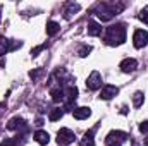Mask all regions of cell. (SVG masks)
I'll list each match as a JSON object with an SVG mask.
<instances>
[{"instance_id": "cell-1", "label": "cell", "mask_w": 148, "mask_h": 146, "mask_svg": "<svg viewBox=\"0 0 148 146\" xmlns=\"http://www.w3.org/2000/svg\"><path fill=\"white\" fill-rule=\"evenodd\" d=\"M105 41H107V45H110V46L122 45V43L126 41V28H124V24H115V26H110V28L107 29Z\"/></svg>"}, {"instance_id": "cell-2", "label": "cell", "mask_w": 148, "mask_h": 146, "mask_svg": "<svg viewBox=\"0 0 148 146\" xmlns=\"http://www.w3.org/2000/svg\"><path fill=\"white\" fill-rule=\"evenodd\" d=\"M119 10H122V5L115 7V5H112V3H102V5L97 9V17L102 19V21H110Z\"/></svg>"}, {"instance_id": "cell-3", "label": "cell", "mask_w": 148, "mask_h": 146, "mask_svg": "<svg viewBox=\"0 0 148 146\" xmlns=\"http://www.w3.org/2000/svg\"><path fill=\"white\" fill-rule=\"evenodd\" d=\"M57 141H59V145H71L76 141V134H74L71 129H60L59 132H57Z\"/></svg>"}, {"instance_id": "cell-4", "label": "cell", "mask_w": 148, "mask_h": 146, "mask_svg": "<svg viewBox=\"0 0 148 146\" xmlns=\"http://www.w3.org/2000/svg\"><path fill=\"white\" fill-rule=\"evenodd\" d=\"M133 43L136 48H143L148 45V31L145 29H136L133 35Z\"/></svg>"}, {"instance_id": "cell-5", "label": "cell", "mask_w": 148, "mask_h": 146, "mask_svg": "<svg viewBox=\"0 0 148 146\" xmlns=\"http://www.w3.org/2000/svg\"><path fill=\"white\" fill-rule=\"evenodd\" d=\"M100 86H102V74L98 72V71H93L88 76V79H86V88L91 89V91H95Z\"/></svg>"}, {"instance_id": "cell-6", "label": "cell", "mask_w": 148, "mask_h": 146, "mask_svg": "<svg viewBox=\"0 0 148 146\" xmlns=\"http://www.w3.org/2000/svg\"><path fill=\"white\" fill-rule=\"evenodd\" d=\"M119 93V88L117 86H112V84H105L102 88V93H100V98L102 100H112L115 95Z\"/></svg>"}, {"instance_id": "cell-7", "label": "cell", "mask_w": 148, "mask_h": 146, "mask_svg": "<svg viewBox=\"0 0 148 146\" xmlns=\"http://www.w3.org/2000/svg\"><path fill=\"white\" fill-rule=\"evenodd\" d=\"M136 67H138V62L134 59H124L121 62V71L122 72H133V71H136Z\"/></svg>"}, {"instance_id": "cell-8", "label": "cell", "mask_w": 148, "mask_h": 146, "mask_svg": "<svg viewBox=\"0 0 148 146\" xmlns=\"http://www.w3.org/2000/svg\"><path fill=\"white\" fill-rule=\"evenodd\" d=\"M24 126H26V122H24V119H23V117H19V115L12 117V119L7 122V129H10V131L21 129V127H24Z\"/></svg>"}, {"instance_id": "cell-9", "label": "cell", "mask_w": 148, "mask_h": 146, "mask_svg": "<svg viewBox=\"0 0 148 146\" xmlns=\"http://www.w3.org/2000/svg\"><path fill=\"white\" fill-rule=\"evenodd\" d=\"M73 115L77 120H84L91 115V110H90V107H77V108L73 110Z\"/></svg>"}, {"instance_id": "cell-10", "label": "cell", "mask_w": 148, "mask_h": 146, "mask_svg": "<svg viewBox=\"0 0 148 146\" xmlns=\"http://www.w3.org/2000/svg\"><path fill=\"white\" fill-rule=\"evenodd\" d=\"M88 35L90 36H100L102 35V26L97 21H90L88 23Z\"/></svg>"}, {"instance_id": "cell-11", "label": "cell", "mask_w": 148, "mask_h": 146, "mask_svg": "<svg viewBox=\"0 0 148 146\" xmlns=\"http://www.w3.org/2000/svg\"><path fill=\"white\" fill-rule=\"evenodd\" d=\"M35 141H36L38 145L45 146V145H48L50 136H48V132H47V131H36V132H35Z\"/></svg>"}, {"instance_id": "cell-12", "label": "cell", "mask_w": 148, "mask_h": 146, "mask_svg": "<svg viewBox=\"0 0 148 146\" xmlns=\"http://www.w3.org/2000/svg\"><path fill=\"white\" fill-rule=\"evenodd\" d=\"M9 50H12V43L7 38L0 36V55H5Z\"/></svg>"}, {"instance_id": "cell-13", "label": "cell", "mask_w": 148, "mask_h": 146, "mask_svg": "<svg viewBox=\"0 0 148 146\" xmlns=\"http://www.w3.org/2000/svg\"><path fill=\"white\" fill-rule=\"evenodd\" d=\"M59 29H60V26H59L55 21H48V23H47V35H48V36L57 35V33H59Z\"/></svg>"}, {"instance_id": "cell-14", "label": "cell", "mask_w": 148, "mask_h": 146, "mask_svg": "<svg viewBox=\"0 0 148 146\" xmlns=\"http://www.w3.org/2000/svg\"><path fill=\"white\" fill-rule=\"evenodd\" d=\"M115 138H119L121 141H126V139H127V134H126V132H121V131H112V132H109V136H107V141L112 143Z\"/></svg>"}, {"instance_id": "cell-15", "label": "cell", "mask_w": 148, "mask_h": 146, "mask_svg": "<svg viewBox=\"0 0 148 146\" xmlns=\"http://www.w3.org/2000/svg\"><path fill=\"white\" fill-rule=\"evenodd\" d=\"M50 96H52L53 102H62V100H64V91H62L60 88H53V89L50 91Z\"/></svg>"}, {"instance_id": "cell-16", "label": "cell", "mask_w": 148, "mask_h": 146, "mask_svg": "<svg viewBox=\"0 0 148 146\" xmlns=\"http://www.w3.org/2000/svg\"><path fill=\"white\" fill-rule=\"evenodd\" d=\"M81 146H95V139H93V131L86 132L84 138L81 139Z\"/></svg>"}, {"instance_id": "cell-17", "label": "cell", "mask_w": 148, "mask_h": 146, "mask_svg": "<svg viewBox=\"0 0 148 146\" xmlns=\"http://www.w3.org/2000/svg\"><path fill=\"white\" fill-rule=\"evenodd\" d=\"M66 95H67V100H69V105L76 102V98H77V88L76 86H69L67 88V91H66Z\"/></svg>"}, {"instance_id": "cell-18", "label": "cell", "mask_w": 148, "mask_h": 146, "mask_svg": "<svg viewBox=\"0 0 148 146\" xmlns=\"http://www.w3.org/2000/svg\"><path fill=\"white\" fill-rule=\"evenodd\" d=\"M143 102H145V95H143L141 91H136V93L133 95V105H134V107H141Z\"/></svg>"}, {"instance_id": "cell-19", "label": "cell", "mask_w": 148, "mask_h": 146, "mask_svg": "<svg viewBox=\"0 0 148 146\" xmlns=\"http://www.w3.org/2000/svg\"><path fill=\"white\" fill-rule=\"evenodd\" d=\"M79 10V3H67V10H66V19H69L71 16H73L74 12H77Z\"/></svg>"}, {"instance_id": "cell-20", "label": "cell", "mask_w": 148, "mask_h": 146, "mask_svg": "<svg viewBox=\"0 0 148 146\" xmlns=\"http://www.w3.org/2000/svg\"><path fill=\"white\" fill-rule=\"evenodd\" d=\"M62 115H64V112H62V108H53L52 112H50L48 119H50L52 122H55V120H59V119H60Z\"/></svg>"}, {"instance_id": "cell-21", "label": "cell", "mask_w": 148, "mask_h": 146, "mask_svg": "<svg viewBox=\"0 0 148 146\" xmlns=\"http://www.w3.org/2000/svg\"><path fill=\"white\" fill-rule=\"evenodd\" d=\"M90 52H91V46H90V45H84V46H81V50H79V57H88Z\"/></svg>"}, {"instance_id": "cell-22", "label": "cell", "mask_w": 148, "mask_h": 146, "mask_svg": "<svg viewBox=\"0 0 148 146\" xmlns=\"http://www.w3.org/2000/svg\"><path fill=\"white\" fill-rule=\"evenodd\" d=\"M138 17H140L143 23H147V24H148V7H145V9L140 12V16H138Z\"/></svg>"}, {"instance_id": "cell-23", "label": "cell", "mask_w": 148, "mask_h": 146, "mask_svg": "<svg viewBox=\"0 0 148 146\" xmlns=\"http://www.w3.org/2000/svg\"><path fill=\"white\" fill-rule=\"evenodd\" d=\"M41 74H43V69H35V71L29 72V77H31V79H38Z\"/></svg>"}, {"instance_id": "cell-24", "label": "cell", "mask_w": 148, "mask_h": 146, "mask_svg": "<svg viewBox=\"0 0 148 146\" xmlns=\"http://www.w3.org/2000/svg\"><path fill=\"white\" fill-rule=\"evenodd\" d=\"M140 131H141L143 134H147V132H148V120H145V122H141V124H140Z\"/></svg>"}, {"instance_id": "cell-25", "label": "cell", "mask_w": 148, "mask_h": 146, "mask_svg": "<svg viewBox=\"0 0 148 146\" xmlns=\"http://www.w3.org/2000/svg\"><path fill=\"white\" fill-rule=\"evenodd\" d=\"M0 146H16V141L14 139H5V141H2Z\"/></svg>"}, {"instance_id": "cell-26", "label": "cell", "mask_w": 148, "mask_h": 146, "mask_svg": "<svg viewBox=\"0 0 148 146\" xmlns=\"http://www.w3.org/2000/svg\"><path fill=\"white\" fill-rule=\"evenodd\" d=\"M41 50H43V46H38V48H35V50H31V55H33V57H36V53H38V52H41Z\"/></svg>"}, {"instance_id": "cell-27", "label": "cell", "mask_w": 148, "mask_h": 146, "mask_svg": "<svg viewBox=\"0 0 148 146\" xmlns=\"http://www.w3.org/2000/svg\"><path fill=\"white\" fill-rule=\"evenodd\" d=\"M107 146H121V143H115V141H112V143H109Z\"/></svg>"}, {"instance_id": "cell-28", "label": "cell", "mask_w": 148, "mask_h": 146, "mask_svg": "<svg viewBox=\"0 0 148 146\" xmlns=\"http://www.w3.org/2000/svg\"><path fill=\"white\" fill-rule=\"evenodd\" d=\"M145 145H147V146H148V138H145Z\"/></svg>"}]
</instances>
